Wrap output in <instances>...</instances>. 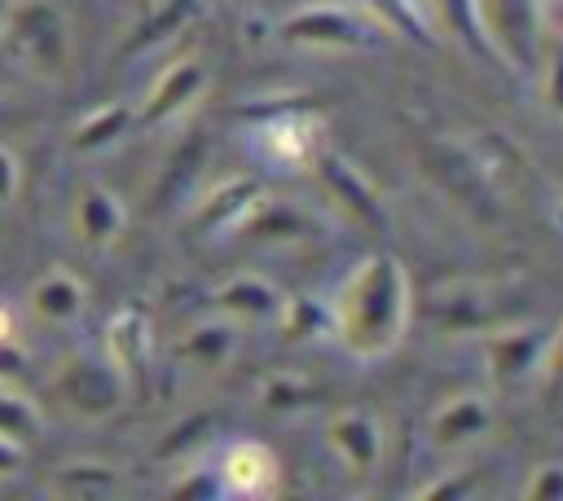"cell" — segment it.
<instances>
[{
  "instance_id": "6da1fadb",
  "label": "cell",
  "mask_w": 563,
  "mask_h": 501,
  "mask_svg": "<svg viewBox=\"0 0 563 501\" xmlns=\"http://www.w3.org/2000/svg\"><path fill=\"white\" fill-rule=\"evenodd\" d=\"M330 316H334V338L356 360H378L396 352L413 321V286L405 264L387 250L365 255L334 290Z\"/></svg>"
},
{
  "instance_id": "7a4b0ae2",
  "label": "cell",
  "mask_w": 563,
  "mask_h": 501,
  "mask_svg": "<svg viewBox=\"0 0 563 501\" xmlns=\"http://www.w3.org/2000/svg\"><path fill=\"white\" fill-rule=\"evenodd\" d=\"M0 44L35 79H62L70 70V22L57 0H13L0 18Z\"/></svg>"
},
{
  "instance_id": "3957f363",
  "label": "cell",
  "mask_w": 563,
  "mask_h": 501,
  "mask_svg": "<svg viewBox=\"0 0 563 501\" xmlns=\"http://www.w3.org/2000/svg\"><path fill=\"white\" fill-rule=\"evenodd\" d=\"M48 391L53 400L84 422H101L110 413L123 409L128 400V374L110 360V352H70L66 360H57V369L48 374Z\"/></svg>"
},
{
  "instance_id": "277c9868",
  "label": "cell",
  "mask_w": 563,
  "mask_h": 501,
  "mask_svg": "<svg viewBox=\"0 0 563 501\" xmlns=\"http://www.w3.org/2000/svg\"><path fill=\"white\" fill-rule=\"evenodd\" d=\"M277 35L286 44L299 48H330V53H347V48H369L383 35H391L369 9H347V4H308L299 13H290Z\"/></svg>"
},
{
  "instance_id": "5b68a950",
  "label": "cell",
  "mask_w": 563,
  "mask_h": 501,
  "mask_svg": "<svg viewBox=\"0 0 563 501\" xmlns=\"http://www.w3.org/2000/svg\"><path fill=\"white\" fill-rule=\"evenodd\" d=\"M255 123V149L273 163V167H286V171H303L317 163V136H321V123L308 119V101H286V105H273L268 119H251Z\"/></svg>"
},
{
  "instance_id": "8992f818",
  "label": "cell",
  "mask_w": 563,
  "mask_h": 501,
  "mask_svg": "<svg viewBox=\"0 0 563 501\" xmlns=\"http://www.w3.org/2000/svg\"><path fill=\"white\" fill-rule=\"evenodd\" d=\"M383 422L369 409H334L325 417V448L352 479H369L383 466Z\"/></svg>"
},
{
  "instance_id": "52a82bcc",
  "label": "cell",
  "mask_w": 563,
  "mask_h": 501,
  "mask_svg": "<svg viewBox=\"0 0 563 501\" xmlns=\"http://www.w3.org/2000/svg\"><path fill=\"white\" fill-rule=\"evenodd\" d=\"M484 4V22L493 35V48L501 57V66H528L532 57H541V9L537 0H479Z\"/></svg>"
},
{
  "instance_id": "ba28073f",
  "label": "cell",
  "mask_w": 563,
  "mask_h": 501,
  "mask_svg": "<svg viewBox=\"0 0 563 501\" xmlns=\"http://www.w3.org/2000/svg\"><path fill=\"white\" fill-rule=\"evenodd\" d=\"M550 334L545 325H501L484 334V356L497 382H523V378H541L545 352H550Z\"/></svg>"
},
{
  "instance_id": "9c48e42d",
  "label": "cell",
  "mask_w": 563,
  "mask_h": 501,
  "mask_svg": "<svg viewBox=\"0 0 563 501\" xmlns=\"http://www.w3.org/2000/svg\"><path fill=\"white\" fill-rule=\"evenodd\" d=\"M207 88V66L198 57H176L172 66H163V75L150 84L141 110H136V123L141 127H158V123H172L176 114H185Z\"/></svg>"
},
{
  "instance_id": "30bf717a",
  "label": "cell",
  "mask_w": 563,
  "mask_h": 501,
  "mask_svg": "<svg viewBox=\"0 0 563 501\" xmlns=\"http://www.w3.org/2000/svg\"><path fill=\"white\" fill-rule=\"evenodd\" d=\"M312 167H317V180H321L325 198H334L356 224H365V229H383V224H387V207H383L378 189L365 180L361 167H352V163L339 158V154H317Z\"/></svg>"
},
{
  "instance_id": "8fae6325",
  "label": "cell",
  "mask_w": 563,
  "mask_h": 501,
  "mask_svg": "<svg viewBox=\"0 0 563 501\" xmlns=\"http://www.w3.org/2000/svg\"><path fill=\"white\" fill-rule=\"evenodd\" d=\"M493 426V400L479 396V391H462V396H449L431 422H427V439L435 453H453V448H466L475 439H484Z\"/></svg>"
},
{
  "instance_id": "7c38bea8",
  "label": "cell",
  "mask_w": 563,
  "mask_h": 501,
  "mask_svg": "<svg viewBox=\"0 0 563 501\" xmlns=\"http://www.w3.org/2000/svg\"><path fill=\"white\" fill-rule=\"evenodd\" d=\"M70 224L79 233V242L88 250H110L123 229H128V207L119 202L114 189L106 185H84L79 198H75V211H70Z\"/></svg>"
},
{
  "instance_id": "4fadbf2b",
  "label": "cell",
  "mask_w": 563,
  "mask_h": 501,
  "mask_svg": "<svg viewBox=\"0 0 563 501\" xmlns=\"http://www.w3.org/2000/svg\"><path fill=\"white\" fill-rule=\"evenodd\" d=\"M216 303H220V312H224L229 321H277L286 294L277 290L273 277L242 268V272H233V277H224V281L216 286Z\"/></svg>"
},
{
  "instance_id": "5bb4252c",
  "label": "cell",
  "mask_w": 563,
  "mask_h": 501,
  "mask_svg": "<svg viewBox=\"0 0 563 501\" xmlns=\"http://www.w3.org/2000/svg\"><path fill=\"white\" fill-rule=\"evenodd\" d=\"M277 479H282V461L260 439H238L220 461V483L224 492H238V497H264L277 488Z\"/></svg>"
},
{
  "instance_id": "9a60e30c",
  "label": "cell",
  "mask_w": 563,
  "mask_h": 501,
  "mask_svg": "<svg viewBox=\"0 0 563 501\" xmlns=\"http://www.w3.org/2000/svg\"><path fill=\"white\" fill-rule=\"evenodd\" d=\"M84 303H88V290H84V281L70 268H48L26 290V308L44 325H70V321H79L84 316Z\"/></svg>"
},
{
  "instance_id": "2e32d148",
  "label": "cell",
  "mask_w": 563,
  "mask_h": 501,
  "mask_svg": "<svg viewBox=\"0 0 563 501\" xmlns=\"http://www.w3.org/2000/svg\"><path fill=\"white\" fill-rule=\"evenodd\" d=\"M431 9V22L449 35V40H457L471 57H479V62H501L497 57V48H493V35H488V22H484V4L479 0H427Z\"/></svg>"
},
{
  "instance_id": "e0dca14e",
  "label": "cell",
  "mask_w": 563,
  "mask_h": 501,
  "mask_svg": "<svg viewBox=\"0 0 563 501\" xmlns=\"http://www.w3.org/2000/svg\"><path fill=\"white\" fill-rule=\"evenodd\" d=\"M242 237L251 242H303L312 237V215L295 202H282V198H255L251 211L242 215Z\"/></svg>"
},
{
  "instance_id": "ac0fdd59",
  "label": "cell",
  "mask_w": 563,
  "mask_h": 501,
  "mask_svg": "<svg viewBox=\"0 0 563 501\" xmlns=\"http://www.w3.org/2000/svg\"><path fill=\"white\" fill-rule=\"evenodd\" d=\"M264 189L255 185V180H246V176H233V180H220L207 198H198V207H194V215H189V224H194V233H220V229H238L242 224V215L251 211V202L260 198Z\"/></svg>"
},
{
  "instance_id": "d6986e66",
  "label": "cell",
  "mask_w": 563,
  "mask_h": 501,
  "mask_svg": "<svg viewBox=\"0 0 563 501\" xmlns=\"http://www.w3.org/2000/svg\"><path fill=\"white\" fill-rule=\"evenodd\" d=\"M233 347H238L233 325H229L224 316H207V321L189 325V330L176 338V360L189 365V369H198V374H220V369L229 365Z\"/></svg>"
},
{
  "instance_id": "ffe728a7",
  "label": "cell",
  "mask_w": 563,
  "mask_h": 501,
  "mask_svg": "<svg viewBox=\"0 0 563 501\" xmlns=\"http://www.w3.org/2000/svg\"><path fill=\"white\" fill-rule=\"evenodd\" d=\"M106 352L128 374V382L145 378V369H150V316L141 308H119L106 325Z\"/></svg>"
},
{
  "instance_id": "44dd1931",
  "label": "cell",
  "mask_w": 563,
  "mask_h": 501,
  "mask_svg": "<svg viewBox=\"0 0 563 501\" xmlns=\"http://www.w3.org/2000/svg\"><path fill=\"white\" fill-rule=\"evenodd\" d=\"M119 492V470L106 461H66L48 475V497L62 501H101Z\"/></svg>"
},
{
  "instance_id": "7402d4cb",
  "label": "cell",
  "mask_w": 563,
  "mask_h": 501,
  "mask_svg": "<svg viewBox=\"0 0 563 501\" xmlns=\"http://www.w3.org/2000/svg\"><path fill=\"white\" fill-rule=\"evenodd\" d=\"M198 13V0H158L132 31L128 40L119 44V57H132V53H145V48H158L163 40H172L189 18Z\"/></svg>"
},
{
  "instance_id": "603a6c76",
  "label": "cell",
  "mask_w": 563,
  "mask_h": 501,
  "mask_svg": "<svg viewBox=\"0 0 563 501\" xmlns=\"http://www.w3.org/2000/svg\"><path fill=\"white\" fill-rule=\"evenodd\" d=\"M132 123H136V114H132L123 101H106V105L88 110V114L75 123V132H70V149H79V154H97V149L114 145Z\"/></svg>"
},
{
  "instance_id": "cb8c5ba5",
  "label": "cell",
  "mask_w": 563,
  "mask_h": 501,
  "mask_svg": "<svg viewBox=\"0 0 563 501\" xmlns=\"http://www.w3.org/2000/svg\"><path fill=\"white\" fill-rule=\"evenodd\" d=\"M277 325H282V334H286L290 343H303V338H317V334H334L330 303H317V299H308V294H286Z\"/></svg>"
},
{
  "instance_id": "d4e9b609",
  "label": "cell",
  "mask_w": 563,
  "mask_h": 501,
  "mask_svg": "<svg viewBox=\"0 0 563 501\" xmlns=\"http://www.w3.org/2000/svg\"><path fill=\"white\" fill-rule=\"evenodd\" d=\"M0 435L18 448H26L40 435V409L26 396H18L13 387H0Z\"/></svg>"
},
{
  "instance_id": "484cf974",
  "label": "cell",
  "mask_w": 563,
  "mask_h": 501,
  "mask_svg": "<svg viewBox=\"0 0 563 501\" xmlns=\"http://www.w3.org/2000/svg\"><path fill=\"white\" fill-rule=\"evenodd\" d=\"M365 9L391 31V35H409V40H431V13H422L413 0H365Z\"/></svg>"
},
{
  "instance_id": "4316f807",
  "label": "cell",
  "mask_w": 563,
  "mask_h": 501,
  "mask_svg": "<svg viewBox=\"0 0 563 501\" xmlns=\"http://www.w3.org/2000/svg\"><path fill=\"white\" fill-rule=\"evenodd\" d=\"M312 400H317V387L303 374H268L264 387H260V404L277 409V413H295V409H303Z\"/></svg>"
},
{
  "instance_id": "83f0119b",
  "label": "cell",
  "mask_w": 563,
  "mask_h": 501,
  "mask_svg": "<svg viewBox=\"0 0 563 501\" xmlns=\"http://www.w3.org/2000/svg\"><path fill=\"white\" fill-rule=\"evenodd\" d=\"M541 97L554 114H563V35L541 53Z\"/></svg>"
},
{
  "instance_id": "f1b7e54d",
  "label": "cell",
  "mask_w": 563,
  "mask_h": 501,
  "mask_svg": "<svg viewBox=\"0 0 563 501\" xmlns=\"http://www.w3.org/2000/svg\"><path fill=\"white\" fill-rule=\"evenodd\" d=\"M528 501H563V461H541L523 479Z\"/></svg>"
},
{
  "instance_id": "f546056e",
  "label": "cell",
  "mask_w": 563,
  "mask_h": 501,
  "mask_svg": "<svg viewBox=\"0 0 563 501\" xmlns=\"http://www.w3.org/2000/svg\"><path fill=\"white\" fill-rule=\"evenodd\" d=\"M18 189H22V158L9 145H0V207H9Z\"/></svg>"
},
{
  "instance_id": "4dcf8cb0",
  "label": "cell",
  "mask_w": 563,
  "mask_h": 501,
  "mask_svg": "<svg viewBox=\"0 0 563 501\" xmlns=\"http://www.w3.org/2000/svg\"><path fill=\"white\" fill-rule=\"evenodd\" d=\"M471 488H475V475L462 470V475H444V483H427V488H418V497H427V501H453V497H466Z\"/></svg>"
},
{
  "instance_id": "1f68e13d",
  "label": "cell",
  "mask_w": 563,
  "mask_h": 501,
  "mask_svg": "<svg viewBox=\"0 0 563 501\" xmlns=\"http://www.w3.org/2000/svg\"><path fill=\"white\" fill-rule=\"evenodd\" d=\"M541 382H545L550 391L563 387V321H559L554 334H550V352H545V365H541Z\"/></svg>"
},
{
  "instance_id": "d6a6232c",
  "label": "cell",
  "mask_w": 563,
  "mask_h": 501,
  "mask_svg": "<svg viewBox=\"0 0 563 501\" xmlns=\"http://www.w3.org/2000/svg\"><path fill=\"white\" fill-rule=\"evenodd\" d=\"M172 492H176V497H220L224 483H216V475H207V470H189Z\"/></svg>"
},
{
  "instance_id": "836d02e7",
  "label": "cell",
  "mask_w": 563,
  "mask_h": 501,
  "mask_svg": "<svg viewBox=\"0 0 563 501\" xmlns=\"http://www.w3.org/2000/svg\"><path fill=\"white\" fill-rule=\"evenodd\" d=\"M13 334H18V316H13L9 303H0V343H18Z\"/></svg>"
},
{
  "instance_id": "e575fe53",
  "label": "cell",
  "mask_w": 563,
  "mask_h": 501,
  "mask_svg": "<svg viewBox=\"0 0 563 501\" xmlns=\"http://www.w3.org/2000/svg\"><path fill=\"white\" fill-rule=\"evenodd\" d=\"M18 461H22V448H18V444H9V439L0 435V475H9Z\"/></svg>"
},
{
  "instance_id": "d590c367",
  "label": "cell",
  "mask_w": 563,
  "mask_h": 501,
  "mask_svg": "<svg viewBox=\"0 0 563 501\" xmlns=\"http://www.w3.org/2000/svg\"><path fill=\"white\" fill-rule=\"evenodd\" d=\"M550 18H554V26H559V35H563V0L550 9Z\"/></svg>"
},
{
  "instance_id": "8d00e7d4",
  "label": "cell",
  "mask_w": 563,
  "mask_h": 501,
  "mask_svg": "<svg viewBox=\"0 0 563 501\" xmlns=\"http://www.w3.org/2000/svg\"><path fill=\"white\" fill-rule=\"evenodd\" d=\"M9 4H13V0H0V18H4V13H9Z\"/></svg>"
}]
</instances>
